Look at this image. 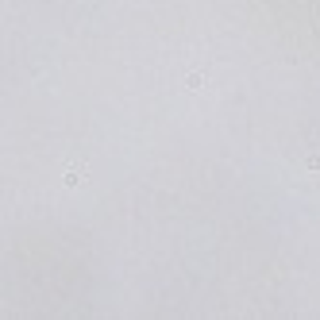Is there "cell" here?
<instances>
[{
    "label": "cell",
    "instance_id": "6da1fadb",
    "mask_svg": "<svg viewBox=\"0 0 320 320\" xmlns=\"http://www.w3.org/2000/svg\"><path fill=\"white\" fill-rule=\"evenodd\" d=\"M85 182V170H81V166H69L66 170V185H81Z\"/></svg>",
    "mask_w": 320,
    "mask_h": 320
},
{
    "label": "cell",
    "instance_id": "7a4b0ae2",
    "mask_svg": "<svg viewBox=\"0 0 320 320\" xmlns=\"http://www.w3.org/2000/svg\"><path fill=\"white\" fill-rule=\"evenodd\" d=\"M205 85V73H189V81H185V89H201Z\"/></svg>",
    "mask_w": 320,
    "mask_h": 320
}]
</instances>
